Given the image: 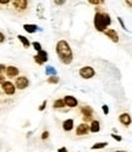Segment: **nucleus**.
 <instances>
[{
	"label": "nucleus",
	"instance_id": "obj_28",
	"mask_svg": "<svg viewBox=\"0 0 132 152\" xmlns=\"http://www.w3.org/2000/svg\"><path fill=\"white\" fill-rule=\"evenodd\" d=\"M117 20H119V22H120V25H121V27H122V28H124V30H126V26H125V23H124V21H122V18H121V17H119V18H117Z\"/></svg>",
	"mask_w": 132,
	"mask_h": 152
},
{
	"label": "nucleus",
	"instance_id": "obj_18",
	"mask_svg": "<svg viewBox=\"0 0 132 152\" xmlns=\"http://www.w3.org/2000/svg\"><path fill=\"white\" fill-rule=\"evenodd\" d=\"M105 146H108V142H97V144H94L91 148L92 150H100V148H104Z\"/></svg>",
	"mask_w": 132,
	"mask_h": 152
},
{
	"label": "nucleus",
	"instance_id": "obj_17",
	"mask_svg": "<svg viewBox=\"0 0 132 152\" xmlns=\"http://www.w3.org/2000/svg\"><path fill=\"white\" fill-rule=\"evenodd\" d=\"M18 41H20L21 43H22V45L25 47V48H28V47H30L31 45V42L30 41H28V38H26L25 36H21V34H18Z\"/></svg>",
	"mask_w": 132,
	"mask_h": 152
},
{
	"label": "nucleus",
	"instance_id": "obj_4",
	"mask_svg": "<svg viewBox=\"0 0 132 152\" xmlns=\"http://www.w3.org/2000/svg\"><path fill=\"white\" fill-rule=\"evenodd\" d=\"M28 85H30V81L26 76H20V77H16L15 80V88H18V90H25L26 87H28Z\"/></svg>",
	"mask_w": 132,
	"mask_h": 152
},
{
	"label": "nucleus",
	"instance_id": "obj_30",
	"mask_svg": "<svg viewBox=\"0 0 132 152\" xmlns=\"http://www.w3.org/2000/svg\"><path fill=\"white\" fill-rule=\"evenodd\" d=\"M4 41H5V36H4V33L0 32V43H3Z\"/></svg>",
	"mask_w": 132,
	"mask_h": 152
},
{
	"label": "nucleus",
	"instance_id": "obj_23",
	"mask_svg": "<svg viewBox=\"0 0 132 152\" xmlns=\"http://www.w3.org/2000/svg\"><path fill=\"white\" fill-rule=\"evenodd\" d=\"M32 45H33V48H34L37 52L42 50V44H41V43H38V42H33V43H32Z\"/></svg>",
	"mask_w": 132,
	"mask_h": 152
},
{
	"label": "nucleus",
	"instance_id": "obj_7",
	"mask_svg": "<svg viewBox=\"0 0 132 152\" xmlns=\"http://www.w3.org/2000/svg\"><path fill=\"white\" fill-rule=\"evenodd\" d=\"M81 113H82V115H83V120L84 121H89V120L93 119V110H92L91 107H88V106L82 107Z\"/></svg>",
	"mask_w": 132,
	"mask_h": 152
},
{
	"label": "nucleus",
	"instance_id": "obj_3",
	"mask_svg": "<svg viewBox=\"0 0 132 152\" xmlns=\"http://www.w3.org/2000/svg\"><path fill=\"white\" fill-rule=\"evenodd\" d=\"M94 74H96V71L92 66H83L80 69V76L82 79H92Z\"/></svg>",
	"mask_w": 132,
	"mask_h": 152
},
{
	"label": "nucleus",
	"instance_id": "obj_29",
	"mask_svg": "<svg viewBox=\"0 0 132 152\" xmlns=\"http://www.w3.org/2000/svg\"><path fill=\"white\" fill-rule=\"evenodd\" d=\"M10 4V0H0V5H7Z\"/></svg>",
	"mask_w": 132,
	"mask_h": 152
},
{
	"label": "nucleus",
	"instance_id": "obj_8",
	"mask_svg": "<svg viewBox=\"0 0 132 152\" xmlns=\"http://www.w3.org/2000/svg\"><path fill=\"white\" fill-rule=\"evenodd\" d=\"M104 34L109 38V39L111 42H114V43H117L119 42V34L115 30H112V28H108V30L104 31Z\"/></svg>",
	"mask_w": 132,
	"mask_h": 152
},
{
	"label": "nucleus",
	"instance_id": "obj_10",
	"mask_svg": "<svg viewBox=\"0 0 132 152\" xmlns=\"http://www.w3.org/2000/svg\"><path fill=\"white\" fill-rule=\"evenodd\" d=\"M89 132V125L87 123H82L76 129V135H87Z\"/></svg>",
	"mask_w": 132,
	"mask_h": 152
},
{
	"label": "nucleus",
	"instance_id": "obj_34",
	"mask_svg": "<svg viewBox=\"0 0 132 152\" xmlns=\"http://www.w3.org/2000/svg\"><path fill=\"white\" fill-rule=\"evenodd\" d=\"M54 4H55V5H64L65 1H54Z\"/></svg>",
	"mask_w": 132,
	"mask_h": 152
},
{
	"label": "nucleus",
	"instance_id": "obj_5",
	"mask_svg": "<svg viewBox=\"0 0 132 152\" xmlns=\"http://www.w3.org/2000/svg\"><path fill=\"white\" fill-rule=\"evenodd\" d=\"M14 6L15 10L17 11H26L27 9H28V1L27 0H15V1H10Z\"/></svg>",
	"mask_w": 132,
	"mask_h": 152
},
{
	"label": "nucleus",
	"instance_id": "obj_14",
	"mask_svg": "<svg viewBox=\"0 0 132 152\" xmlns=\"http://www.w3.org/2000/svg\"><path fill=\"white\" fill-rule=\"evenodd\" d=\"M73 124H75V121L73 119H66L64 123H62V129L65 131H71L73 129Z\"/></svg>",
	"mask_w": 132,
	"mask_h": 152
},
{
	"label": "nucleus",
	"instance_id": "obj_27",
	"mask_svg": "<svg viewBox=\"0 0 132 152\" xmlns=\"http://www.w3.org/2000/svg\"><path fill=\"white\" fill-rule=\"evenodd\" d=\"M111 136H112V139H114V140H116V141H122V137H121V136H119V135L111 134Z\"/></svg>",
	"mask_w": 132,
	"mask_h": 152
},
{
	"label": "nucleus",
	"instance_id": "obj_32",
	"mask_svg": "<svg viewBox=\"0 0 132 152\" xmlns=\"http://www.w3.org/2000/svg\"><path fill=\"white\" fill-rule=\"evenodd\" d=\"M6 69V66L4 65V64H0V72H1V71H4Z\"/></svg>",
	"mask_w": 132,
	"mask_h": 152
},
{
	"label": "nucleus",
	"instance_id": "obj_16",
	"mask_svg": "<svg viewBox=\"0 0 132 152\" xmlns=\"http://www.w3.org/2000/svg\"><path fill=\"white\" fill-rule=\"evenodd\" d=\"M23 28L25 31L28 32V33H36L38 31V26L37 25H23Z\"/></svg>",
	"mask_w": 132,
	"mask_h": 152
},
{
	"label": "nucleus",
	"instance_id": "obj_15",
	"mask_svg": "<svg viewBox=\"0 0 132 152\" xmlns=\"http://www.w3.org/2000/svg\"><path fill=\"white\" fill-rule=\"evenodd\" d=\"M99 130H100V123H99L98 120H93L92 124L89 125V131L96 134V132H98Z\"/></svg>",
	"mask_w": 132,
	"mask_h": 152
},
{
	"label": "nucleus",
	"instance_id": "obj_13",
	"mask_svg": "<svg viewBox=\"0 0 132 152\" xmlns=\"http://www.w3.org/2000/svg\"><path fill=\"white\" fill-rule=\"evenodd\" d=\"M34 56H36V58L38 59L42 64H44L45 61H48V53H46L45 50H43V49H42V50H39V52H38V54L34 55Z\"/></svg>",
	"mask_w": 132,
	"mask_h": 152
},
{
	"label": "nucleus",
	"instance_id": "obj_1",
	"mask_svg": "<svg viewBox=\"0 0 132 152\" xmlns=\"http://www.w3.org/2000/svg\"><path fill=\"white\" fill-rule=\"evenodd\" d=\"M56 53H58L62 64L69 65V64L72 63V56H73L72 55V49H71L70 44L66 41L61 39V41H59L58 43H56Z\"/></svg>",
	"mask_w": 132,
	"mask_h": 152
},
{
	"label": "nucleus",
	"instance_id": "obj_2",
	"mask_svg": "<svg viewBox=\"0 0 132 152\" xmlns=\"http://www.w3.org/2000/svg\"><path fill=\"white\" fill-rule=\"evenodd\" d=\"M111 23L110 15L104 11H97L94 15V27L99 32H104L107 27H109Z\"/></svg>",
	"mask_w": 132,
	"mask_h": 152
},
{
	"label": "nucleus",
	"instance_id": "obj_35",
	"mask_svg": "<svg viewBox=\"0 0 132 152\" xmlns=\"http://www.w3.org/2000/svg\"><path fill=\"white\" fill-rule=\"evenodd\" d=\"M116 152H125V151H116Z\"/></svg>",
	"mask_w": 132,
	"mask_h": 152
},
{
	"label": "nucleus",
	"instance_id": "obj_6",
	"mask_svg": "<svg viewBox=\"0 0 132 152\" xmlns=\"http://www.w3.org/2000/svg\"><path fill=\"white\" fill-rule=\"evenodd\" d=\"M1 88H3L4 93H6L7 96H12V94L15 93V91H16V88H15V86H14V83L10 82V81H5V82H3V83H1Z\"/></svg>",
	"mask_w": 132,
	"mask_h": 152
},
{
	"label": "nucleus",
	"instance_id": "obj_19",
	"mask_svg": "<svg viewBox=\"0 0 132 152\" xmlns=\"http://www.w3.org/2000/svg\"><path fill=\"white\" fill-rule=\"evenodd\" d=\"M45 74L46 75H51V76H56V70H55V68H53V66H46Z\"/></svg>",
	"mask_w": 132,
	"mask_h": 152
},
{
	"label": "nucleus",
	"instance_id": "obj_20",
	"mask_svg": "<svg viewBox=\"0 0 132 152\" xmlns=\"http://www.w3.org/2000/svg\"><path fill=\"white\" fill-rule=\"evenodd\" d=\"M62 107H65V104H64V101L62 99H56L55 102H54V104H53V108H62Z\"/></svg>",
	"mask_w": 132,
	"mask_h": 152
},
{
	"label": "nucleus",
	"instance_id": "obj_21",
	"mask_svg": "<svg viewBox=\"0 0 132 152\" xmlns=\"http://www.w3.org/2000/svg\"><path fill=\"white\" fill-rule=\"evenodd\" d=\"M58 82H59L58 76H50V77H48V83H58Z\"/></svg>",
	"mask_w": 132,
	"mask_h": 152
},
{
	"label": "nucleus",
	"instance_id": "obj_12",
	"mask_svg": "<svg viewBox=\"0 0 132 152\" xmlns=\"http://www.w3.org/2000/svg\"><path fill=\"white\" fill-rule=\"evenodd\" d=\"M6 75L7 77H16V76L18 75V69L16 68V66H6Z\"/></svg>",
	"mask_w": 132,
	"mask_h": 152
},
{
	"label": "nucleus",
	"instance_id": "obj_33",
	"mask_svg": "<svg viewBox=\"0 0 132 152\" xmlns=\"http://www.w3.org/2000/svg\"><path fill=\"white\" fill-rule=\"evenodd\" d=\"M58 152H67V148H66V147H61V148L58 150Z\"/></svg>",
	"mask_w": 132,
	"mask_h": 152
},
{
	"label": "nucleus",
	"instance_id": "obj_26",
	"mask_svg": "<svg viewBox=\"0 0 132 152\" xmlns=\"http://www.w3.org/2000/svg\"><path fill=\"white\" fill-rule=\"evenodd\" d=\"M48 137H49V132L48 131H44L43 134H42V140H46Z\"/></svg>",
	"mask_w": 132,
	"mask_h": 152
},
{
	"label": "nucleus",
	"instance_id": "obj_25",
	"mask_svg": "<svg viewBox=\"0 0 132 152\" xmlns=\"http://www.w3.org/2000/svg\"><path fill=\"white\" fill-rule=\"evenodd\" d=\"M45 107H46V101H43V103L41 104V107L38 108V110H41V112H43V110L45 109Z\"/></svg>",
	"mask_w": 132,
	"mask_h": 152
},
{
	"label": "nucleus",
	"instance_id": "obj_24",
	"mask_svg": "<svg viewBox=\"0 0 132 152\" xmlns=\"http://www.w3.org/2000/svg\"><path fill=\"white\" fill-rule=\"evenodd\" d=\"M102 109H103V113H104L105 115H108V114H109V107L107 106V104H104V106H102Z\"/></svg>",
	"mask_w": 132,
	"mask_h": 152
},
{
	"label": "nucleus",
	"instance_id": "obj_11",
	"mask_svg": "<svg viewBox=\"0 0 132 152\" xmlns=\"http://www.w3.org/2000/svg\"><path fill=\"white\" fill-rule=\"evenodd\" d=\"M119 120L122 125H125V126H130L131 125V115L128 113H122L120 114V117H119Z\"/></svg>",
	"mask_w": 132,
	"mask_h": 152
},
{
	"label": "nucleus",
	"instance_id": "obj_31",
	"mask_svg": "<svg viewBox=\"0 0 132 152\" xmlns=\"http://www.w3.org/2000/svg\"><path fill=\"white\" fill-rule=\"evenodd\" d=\"M3 82H5V77H4V75L0 72V83H3Z\"/></svg>",
	"mask_w": 132,
	"mask_h": 152
},
{
	"label": "nucleus",
	"instance_id": "obj_22",
	"mask_svg": "<svg viewBox=\"0 0 132 152\" xmlns=\"http://www.w3.org/2000/svg\"><path fill=\"white\" fill-rule=\"evenodd\" d=\"M89 4H91V5H96V6H98V5L104 4V1H103V0H89Z\"/></svg>",
	"mask_w": 132,
	"mask_h": 152
},
{
	"label": "nucleus",
	"instance_id": "obj_9",
	"mask_svg": "<svg viewBox=\"0 0 132 152\" xmlns=\"http://www.w3.org/2000/svg\"><path fill=\"white\" fill-rule=\"evenodd\" d=\"M62 101H64L65 106H67V107H70V108L77 107V104H78V101L73 96H65V98H64Z\"/></svg>",
	"mask_w": 132,
	"mask_h": 152
}]
</instances>
